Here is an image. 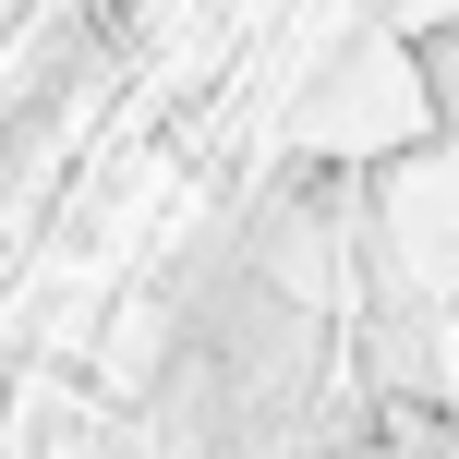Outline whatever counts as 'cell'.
<instances>
[{"mask_svg":"<svg viewBox=\"0 0 459 459\" xmlns=\"http://www.w3.org/2000/svg\"><path fill=\"white\" fill-rule=\"evenodd\" d=\"M375 459H459V423L436 411V399L387 387V399H375Z\"/></svg>","mask_w":459,"mask_h":459,"instance_id":"6da1fadb","label":"cell"}]
</instances>
